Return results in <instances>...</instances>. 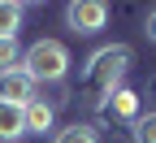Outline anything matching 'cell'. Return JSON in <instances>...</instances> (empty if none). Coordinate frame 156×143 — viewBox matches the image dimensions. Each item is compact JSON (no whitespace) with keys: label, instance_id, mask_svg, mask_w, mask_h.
Here are the masks:
<instances>
[{"label":"cell","instance_id":"1","mask_svg":"<svg viewBox=\"0 0 156 143\" xmlns=\"http://www.w3.org/2000/svg\"><path fill=\"white\" fill-rule=\"evenodd\" d=\"M130 70V48L126 44H104L87 56V70H83V83L87 91H100V95H113L122 87V78Z\"/></svg>","mask_w":156,"mask_h":143},{"label":"cell","instance_id":"2","mask_svg":"<svg viewBox=\"0 0 156 143\" xmlns=\"http://www.w3.org/2000/svg\"><path fill=\"white\" fill-rule=\"evenodd\" d=\"M22 70L35 78V83H61L69 74V48L61 39H35V44L22 52Z\"/></svg>","mask_w":156,"mask_h":143},{"label":"cell","instance_id":"3","mask_svg":"<svg viewBox=\"0 0 156 143\" xmlns=\"http://www.w3.org/2000/svg\"><path fill=\"white\" fill-rule=\"evenodd\" d=\"M65 26L74 35H100L108 26V5L104 0H74L65 9Z\"/></svg>","mask_w":156,"mask_h":143},{"label":"cell","instance_id":"4","mask_svg":"<svg viewBox=\"0 0 156 143\" xmlns=\"http://www.w3.org/2000/svg\"><path fill=\"white\" fill-rule=\"evenodd\" d=\"M35 87H39V83H35V78H30L26 70H9V74H0V100H5V104H17V109H26L30 100L39 95Z\"/></svg>","mask_w":156,"mask_h":143},{"label":"cell","instance_id":"5","mask_svg":"<svg viewBox=\"0 0 156 143\" xmlns=\"http://www.w3.org/2000/svg\"><path fill=\"white\" fill-rule=\"evenodd\" d=\"M104 113L117 117V121H134L143 109H139V91H130V87H117L113 95H104Z\"/></svg>","mask_w":156,"mask_h":143},{"label":"cell","instance_id":"6","mask_svg":"<svg viewBox=\"0 0 156 143\" xmlns=\"http://www.w3.org/2000/svg\"><path fill=\"white\" fill-rule=\"evenodd\" d=\"M22 117H26V134H44V130H52V121H56V109L48 104L44 95H35L30 104L22 109Z\"/></svg>","mask_w":156,"mask_h":143},{"label":"cell","instance_id":"7","mask_svg":"<svg viewBox=\"0 0 156 143\" xmlns=\"http://www.w3.org/2000/svg\"><path fill=\"white\" fill-rule=\"evenodd\" d=\"M22 134H26V117H22V109L0 100V143H17Z\"/></svg>","mask_w":156,"mask_h":143},{"label":"cell","instance_id":"8","mask_svg":"<svg viewBox=\"0 0 156 143\" xmlns=\"http://www.w3.org/2000/svg\"><path fill=\"white\" fill-rule=\"evenodd\" d=\"M22 13H26V5L0 0V39H17V30H22Z\"/></svg>","mask_w":156,"mask_h":143},{"label":"cell","instance_id":"9","mask_svg":"<svg viewBox=\"0 0 156 143\" xmlns=\"http://www.w3.org/2000/svg\"><path fill=\"white\" fill-rule=\"evenodd\" d=\"M130 139L134 143H156V109H147L130 121Z\"/></svg>","mask_w":156,"mask_h":143},{"label":"cell","instance_id":"10","mask_svg":"<svg viewBox=\"0 0 156 143\" xmlns=\"http://www.w3.org/2000/svg\"><path fill=\"white\" fill-rule=\"evenodd\" d=\"M52 143H100V134H95V126H83V121H74V126L56 130Z\"/></svg>","mask_w":156,"mask_h":143},{"label":"cell","instance_id":"11","mask_svg":"<svg viewBox=\"0 0 156 143\" xmlns=\"http://www.w3.org/2000/svg\"><path fill=\"white\" fill-rule=\"evenodd\" d=\"M22 44L17 39H0V74H9V70H22Z\"/></svg>","mask_w":156,"mask_h":143},{"label":"cell","instance_id":"12","mask_svg":"<svg viewBox=\"0 0 156 143\" xmlns=\"http://www.w3.org/2000/svg\"><path fill=\"white\" fill-rule=\"evenodd\" d=\"M143 35L156 44V9H147V17H143Z\"/></svg>","mask_w":156,"mask_h":143}]
</instances>
